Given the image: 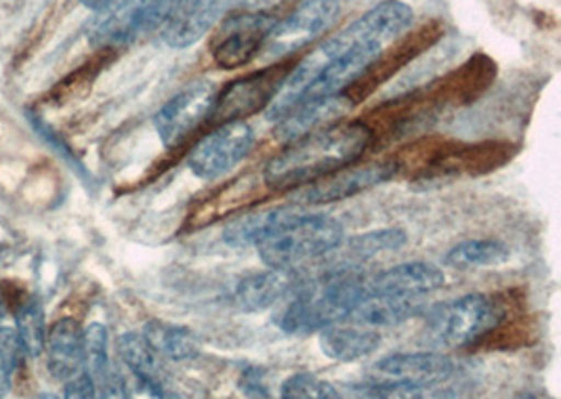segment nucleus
Here are the masks:
<instances>
[{"label":"nucleus","mask_w":561,"mask_h":399,"mask_svg":"<svg viewBox=\"0 0 561 399\" xmlns=\"http://www.w3.org/2000/svg\"><path fill=\"white\" fill-rule=\"evenodd\" d=\"M414 13L402 0H385L341 34L295 64L270 105L274 118L288 116L306 101L341 95L383 53L385 45L409 30Z\"/></svg>","instance_id":"obj_1"},{"label":"nucleus","mask_w":561,"mask_h":399,"mask_svg":"<svg viewBox=\"0 0 561 399\" xmlns=\"http://www.w3.org/2000/svg\"><path fill=\"white\" fill-rule=\"evenodd\" d=\"M373 141L364 123H339L295 139L265 167V183L272 190H293L316 183L347 169Z\"/></svg>","instance_id":"obj_2"},{"label":"nucleus","mask_w":561,"mask_h":399,"mask_svg":"<svg viewBox=\"0 0 561 399\" xmlns=\"http://www.w3.org/2000/svg\"><path fill=\"white\" fill-rule=\"evenodd\" d=\"M366 295V277L357 270H329L313 282H301L276 322L288 334L320 332L350 318Z\"/></svg>","instance_id":"obj_3"},{"label":"nucleus","mask_w":561,"mask_h":399,"mask_svg":"<svg viewBox=\"0 0 561 399\" xmlns=\"http://www.w3.org/2000/svg\"><path fill=\"white\" fill-rule=\"evenodd\" d=\"M345 240V229L327 215H301L282 208L276 224L259 240L261 261L274 270H290L329 256Z\"/></svg>","instance_id":"obj_4"},{"label":"nucleus","mask_w":561,"mask_h":399,"mask_svg":"<svg viewBox=\"0 0 561 399\" xmlns=\"http://www.w3.org/2000/svg\"><path fill=\"white\" fill-rule=\"evenodd\" d=\"M505 309L488 295H465L425 309V343L446 350H462L478 343L503 322Z\"/></svg>","instance_id":"obj_5"},{"label":"nucleus","mask_w":561,"mask_h":399,"mask_svg":"<svg viewBox=\"0 0 561 399\" xmlns=\"http://www.w3.org/2000/svg\"><path fill=\"white\" fill-rule=\"evenodd\" d=\"M175 0H112L89 30V41L103 49L125 47L164 24Z\"/></svg>","instance_id":"obj_6"},{"label":"nucleus","mask_w":561,"mask_h":399,"mask_svg":"<svg viewBox=\"0 0 561 399\" xmlns=\"http://www.w3.org/2000/svg\"><path fill=\"white\" fill-rule=\"evenodd\" d=\"M339 0H304L270 30L261 53L278 61L295 50L304 49L311 41L331 30L339 20Z\"/></svg>","instance_id":"obj_7"},{"label":"nucleus","mask_w":561,"mask_h":399,"mask_svg":"<svg viewBox=\"0 0 561 399\" xmlns=\"http://www.w3.org/2000/svg\"><path fill=\"white\" fill-rule=\"evenodd\" d=\"M293 68L295 64L290 66V61H276L259 72L233 80L224 93L217 95L210 116L224 125L267 110Z\"/></svg>","instance_id":"obj_8"},{"label":"nucleus","mask_w":561,"mask_h":399,"mask_svg":"<svg viewBox=\"0 0 561 399\" xmlns=\"http://www.w3.org/2000/svg\"><path fill=\"white\" fill-rule=\"evenodd\" d=\"M217 95L219 91L210 80H198L167 101L153 116V128L164 148H178L208 121Z\"/></svg>","instance_id":"obj_9"},{"label":"nucleus","mask_w":561,"mask_h":399,"mask_svg":"<svg viewBox=\"0 0 561 399\" xmlns=\"http://www.w3.org/2000/svg\"><path fill=\"white\" fill-rule=\"evenodd\" d=\"M276 18L240 9L231 13L219 25L213 41V59L224 70H236L251 64L261 55L270 30L276 25Z\"/></svg>","instance_id":"obj_10"},{"label":"nucleus","mask_w":561,"mask_h":399,"mask_svg":"<svg viewBox=\"0 0 561 399\" xmlns=\"http://www.w3.org/2000/svg\"><path fill=\"white\" fill-rule=\"evenodd\" d=\"M255 144L253 128L244 121H233L217 126L210 135L192 150L187 158L190 171L201 179H217L230 173L236 164H240Z\"/></svg>","instance_id":"obj_11"},{"label":"nucleus","mask_w":561,"mask_h":399,"mask_svg":"<svg viewBox=\"0 0 561 399\" xmlns=\"http://www.w3.org/2000/svg\"><path fill=\"white\" fill-rule=\"evenodd\" d=\"M455 373V364L448 355L423 351V353H393L373 366V383H393L414 389H427L446 383Z\"/></svg>","instance_id":"obj_12"},{"label":"nucleus","mask_w":561,"mask_h":399,"mask_svg":"<svg viewBox=\"0 0 561 399\" xmlns=\"http://www.w3.org/2000/svg\"><path fill=\"white\" fill-rule=\"evenodd\" d=\"M228 0H175L162 27V41L173 49H187L203 41L217 24Z\"/></svg>","instance_id":"obj_13"},{"label":"nucleus","mask_w":561,"mask_h":399,"mask_svg":"<svg viewBox=\"0 0 561 399\" xmlns=\"http://www.w3.org/2000/svg\"><path fill=\"white\" fill-rule=\"evenodd\" d=\"M396 173V167L391 164H366V167H354L343 169L332 175L316 181L306 192L299 194L301 204H331L341 200L354 198L362 192H368L377 185L385 183Z\"/></svg>","instance_id":"obj_14"},{"label":"nucleus","mask_w":561,"mask_h":399,"mask_svg":"<svg viewBox=\"0 0 561 399\" xmlns=\"http://www.w3.org/2000/svg\"><path fill=\"white\" fill-rule=\"evenodd\" d=\"M446 282V275L432 263H402L389 267L381 274L366 280L368 295L400 297V299H425L435 290H439Z\"/></svg>","instance_id":"obj_15"},{"label":"nucleus","mask_w":561,"mask_h":399,"mask_svg":"<svg viewBox=\"0 0 561 399\" xmlns=\"http://www.w3.org/2000/svg\"><path fill=\"white\" fill-rule=\"evenodd\" d=\"M301 280L297 272L290 270H274L267 267L265 272L242 277L233 288V305L247 314H259L265 309L276 307L282 300L288 299Z\"/></svg>","instance_id":"obj_16"},{"label":"nucleus","mask_w":561,"mask_h":399,"mask_svg":"<svg viewBox=\"0 0 561 399\" xmlns=\"http://www.w3.org/2000/svg\"><path fill=\"white\" fill-rule=\"evenodd\" d=\"M47 368L57 380H70L84 371V328L75 318H59L47 330Z\"/></svg>","instance_id":"obj_17"},{"label":"nucleus","mask_w":561,"mask_h":399,"mask_svg":"<svg viewBox=\"0 0 561 399\" xmlns=\"http://www.w3.org/2000/svg\"><path fill=\"white\" fill-rule=\"evenodd\" d=\"M409 242V236L404 229L391 227V229H375L359 233L352 240H343L331 254H336L332 270H357L362 263L375 259L381 252L400 250Z\"/></svg>","instance_id":"obj_18"},{"label":"nucleus","mask_w":561,"mask_h":399,"mask_svg":"<svg viewBox=\"0 0 561 399\" xmlns=\"http://www.w3.org/2000/svg\"><path fill=\"white\" fill-rule=\"evenodd\" d=\"M381 337L366 326H329L320 330V350L334 362H356L379 350Z\"/></svg>","instance_id":"obj_19"},{"label":"nucleus","mask_w":561,"mask_h":399,"mask_svg":"<svg viewBox=\"0 0 561 399\" xmlns=\"http://www.w3.org/2000/svg\"><path fill=\"white\" fill-rule=\"evenodd\" d=\"M425 314L423 299H400L383 295H366L356 309L352 311V320L366 328H389L404 324L410 318Z\"/></svg>","instance_id":"obj_20"},{"label":"nucleus","mask_w":561,"mask_h":399,"mask_svg":"<svg viewBox=\"0 0 561 399\" xmlns=\"http://www.w3.org/2000/svg\"><path fill=\"white\" fill-rule=\"evenodd\" d=\"M144 339L158 357L173 362H185L201 353V339L194 330L185 326L171 324L162 320H152L144 326Z\"/></svg>","instance_id":"obj_21"},{"label":"nucleus","mask_w":561,"mask_h":399,"mask_svg":"<svg viewBox=\"0 0 561 399\" xmlns=\"http://www.w3.org/2000/svg\"><path fill=\"white\" fill-rule=\"evenodd\" d=\"M511 259V250L499 240H465L448 250L444 256L453 270H478L503 265Z\"/></svg>","instance_id":"obj_22"},{"label":"nucleus","mask_w":561,"mask_h":399,"mask_svg":"<svg viewBox=\"0 0 561 399\" xmlns=\"http://www.w3.org/2000/svg\"><path fill=\"white\" fill-rule=\"evenodd\" d=\"M15 332L27 357H41L47 343L45 309L38 300H27L15 316Z\"/></svg>","instance_id":"obj_23"},{"label":"nucleus","mask_w":561,"mask_h":399,"mask_svg":"<svg viewBox=\"0 0 561 399\" xmlns=\"http://www.w3.org/2000/svg\"><path fill=\"white\" fill-rule=\"evenodd\" d=\"M118 355H121L123 364L127 366V371H130V373L160 380L158 378V375H160L158 355L153 353L152 347L148 345V341L144 339L141 332H125L118 339Z\"/></svg>","instance_id":"obj_24"},{"label":"nucleus","mask_w":561,"mask_h":399,"mask_svg":"<svg viewBox=\"0 0 561 399\" xmlns=\"http://www.w3.org/2000/svg\"><path fill=\"white\" fill-rule=\"evenodd\" d=\"M282 208H272V210H263V213H255V215H247L242 219H236L233 224L226 227L224 231V240L236 247H256L259 240L270 231V227L276 224Z\"/></svg>","instance_id":"obj_25"},{"label":"nucleus","mask_w":561,"mask_h":399,"mask_svg":"<svg viewBox=\"0 0 561 399\" xmlns=\"http://www.w3.org/2000/svg\"><path fill=\"white\" fill-rule=\"evenodd\" d=\"M84 371L95 378V383L112 371L107 353V328L98 322L84 328Z\"/></svg>","instance_id":"obj_26"},{"label":"nucleus","mask_w":561,"mask_h":399,"mask_svg":"<svg viewBox=\"0 0 561 399\" xmlns=\"http://www.w3.org/2000/svg\"><path fill=\"white\" fill-rule=\"evenodd\" d=\"M280 399H341V396L329 380L309 373H297L282 383Z\"/></svg>","instance_id":"obj_27"},{"label":"nucleus","mask_w":561,"mask_h":399,"mask_svg":"<svg viewBox=\"0 0 561 399\" xmlns=\"http://www.w3.org/2000/svg\"><path fill=\"white\" fill-rule=\"evenodd\" d=\"M22 345L13 328L0 326V399L7 398L13 385V376L22 362Z\"/></svg>","instance_id":"obj_28"},{"label":"nucleus","mask_w":561,"mask_h":399,"mask_svg":"<svg viewBox=\"0 0 561 399\" xmlns=\"http://www.w3.org/2000/svg\"><path fill=\"white\" fill-rule=\"evenodd\" d=\"M121 389H123V399H167L164 389L160 387V380L135 375L130 371H127V375L121 376Z\"/></svg>","instance_id":"obj_29"},{"label":"nucleus","mask_w":561,"mask_h":399,"mask_svg":"<svg viewBox=\"0 0 561 399\" xmlns=\"http://www.w3.org/2000/svg\"><path fill=\"white\" fill-rule=\"evenodd\" d=\"M362 399H423V389L393 385V383H373L364 387Z\"/></svg>","instance_id":"obj_30"},{"label":"nucleus","mask_w":561,"mask_h":399,"mask_svg":"<svg viewBox=\"0 0 561 399\" xmlns=\"http://www.w3.org/2000/svg\"><path fill=\"white\" fill-rule=\"evenodd\" d=\"M240 391L247 399H274L267 385V375L261 368H247L240 376Z\"/></svg>","instance_id":"obj_31"},{"label":"nucleus","mask_w":561,"mask_h":399,"mask_svg":"<svg viewBox=\"0 0 561 399\" xmlns=\"http://www.w3.org/2000/svg\"><path fill=\"white\" fill-rule=\"evenodd\" d=\"M64 399H98V383L87 371L66 380Z\"/></svg>","instance_id":"obj_32"},{"label":"nucleus","mask_w":561,"mask_h":399,"mask_svg":"<svg viewBox=\"0 0 561 399\" xmlns=\"http://www.w3.org/2000/svg\"><path fill=\"white\" fill-rule=\"evenodd\" d=\"M301 2L304 0H244L240 9L253 11V13H263V15H272L276 20H282L280 11H284V9L293 11Z\"/></svg>","instance_id":"obj_33"},{"label":"nucleus","mask_w":561,"mask_h":399,"mask_svg":"<svg viewBox=\"0 0 561 399\" xmlns=\"http://www.w3.org/2000/svg\"><path fill=\"white\" fill-rule=\"evenodd\" d=\"M110 2H112V0H80V4H84V7L91 9V11H102Z\"/></svg>","instance_id":"obj_34"},{"label":"nucleus","mask_w":561,"mask_h":399,"mask_svg":"<svg viewBox=\"0 0 561 399\" xmlns=\"http://www.w3.org/2000/svg\"><path fill=\"white\" fill-rule=\"evenodd\" d=\"M513 399H538L535 394H530V391H522V394H517V396H513Z\"/></svg>","instance_id":"obj_35"},{"label":"nucleus","mask_w":561,"mask_h":399,"mask_svg":"<svg viewBox=\"0 0 561 399\" xmlns=\"http://www.w3.org/2000/svg\"><path fill=\"white\" fill-rule=\"evenodd\" d=\"M36 399H61L57 398V396H53V394H43V396H38Z\"/></svg>","instance_id":"obj_36"},{"label":"nucleus","mask_w":561,"mask_h":399,"mask_svg":"<svg viewBox=\"0 0 561 399\" xmlns=\"http://www.w3.org/2000/svg\"><path fill=\"white\" fill-rule=\"evenodd\" d=\"M167 399H181L179 396H167Z\"/></svg>","instance_id":"obj_37"},{"label":"nucleus","mask_w":561,"mask_h":399,"mask_svg":"<svg viewBox=\"0 0 561 399\" xmlns=\"http://www.w3.org/2000/svg\"><path fill=\"white\" fill-rule=\"evenodd\" d=\"M0 326H2V309H0Z\"/></svg>","instance_id":"obj_38"}]
</instances>
